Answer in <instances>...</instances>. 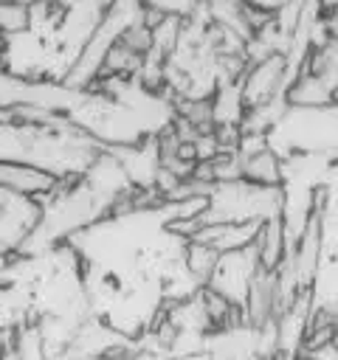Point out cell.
I'll use <instances>...</instances> for the list:
<instances>
[{"label":"cell","mask_w":338,"mask_h":360,"mask_svg":"<svg viewBox=\"0 0 338 360\" xmlns=\"http://www.w3.org/2000/svg\"><path fill=\"white\" fill-rule=\"evenodd\" d=\"M217 262H220V253H217L211 245H206V242H200V239H186V242H183L180 264H183V270H186L200 287L208 284V278H211Z\"/></svg>","instance_id":"3"},{"label":"cell","mask_w":338,"mask_h":360,"mask_svg":"<svg viewBox=\"0 0 338 360\" xmlns=\"http://www.w3.org/2000/svg\"><path fill=\"white\" fill-rule=\"evenodd\" d=\"M254 253H256V262L262 270H276L287 253H290V236H287V228L282 222V214L279 217H270L259 225L256 231V239H254Z\"/></svg>","instance_id":"2"},{"label":"cell","mask_w":338,"mask_h":360,"mask_svg":"<svg viewBox=\"0 0 338 360\" xmlns=\"http://www.w3.org/2000/svg\"><path fill=\"white\" fill-rule=\"evenodd\" d=\"M0 34L3 39L31 34V3H0Z\"/></svg>","instance_id":"4"},{"label":"cell","mask_w":338,"mask_h":360,"mask_svg":"<svg viewBox=\"0 0 338 360\" xmlns=\"http://www.w3.org/2000/svg\"><path fill=\"white\" fill-rule=\"evenodd\" d=\"M59 177L51 174L48 169L31 163V160H17V158H0V191L20 194L37 202H45L54 197L59 188Z\"/></svg>","instance_id":"1"}]
</instances>
